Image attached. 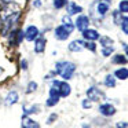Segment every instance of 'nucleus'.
Returning <instances> with one entry per match:
<instances>
[{
    "label": "nucleus",
    "mask_w": 128,
    "mask_h": 128,
    "mask_svg": "<svg viewBox=\"0 0 128 128\" xmlns=\"http://www.w3.org/2000/svg\"><path fill=\"white\" fill-rule=\"evenodd\" d=\"M74 70H76V65L72 64V62H58L56 64V73L65 80L72 78Z\"/></svg>",
    "instance_id": "obj_1"
},
{
    "label": "nucleus",
    "mask_w": 128,
    "mask_h": 128,
    "mask_svg": "<svg viewBox=\"0 0 128 128\" xmlns=\"http://www.w3.org/2000/svg\"><path fill=\"white\" fill-rule=\"evenodd\" d=\"M72 32H73L72 28L62 25V26H59V28L55 29V36H56V39H59V40H66L68 37L70 36Z\"/></svg>",
    "instance_id": "obj_2"
},
{
    "label": "nucleus",
    "mask_w": 128,
    "mask_h": 128,
    "mask_svg": "<svg viewBox=\"0 0 128 128\" xmlns=\"http://www.w3.org/2000/svg\"><path fill=\"white\" fill-rule=\"evenodd\" d=\"M52 86H55L56 88H58V91H59V95L61 96H69L70 95V86L68 83H65V81H54V84Z\"/></svg>",
    "instance_id": "obj_3"
},
{
    "label": "nucleus",
    "mask_w": 128,
    "mask_h": 128,
    "mask_svg": "<svg viewBox=\"0 0 128 128\" xmlns=\"http://www.w3.org/2000/svg\"><path fill=\"white\" fill-rule=\"evenodd\" d=\"M109 6H110V0H98L96 3H95L98 15H99V17H103V15L108 12Z\"/></svg>",
    "instance_id": "obj_4"
},
{
    "label": "nucleus",
    "mask_w": 128,
    "mask_h": 128,
    "mask_svg": "<svg viewBox=\"0 0 128 128\" xmlns=\"http://www.w3.org/2000/svg\"><path fill=\"white\" fill-rule=\"evenodd\" d=\"M87 96H88L91 100L96 102V100H99V99H103V98H105V95H103V92H100L98 88H95V87H91V88L87 91Z\"/></svg>",
    "instance_id": "obj_5"
},
{
    "label": "nucleus",
    "mask_w": 128,
    "mask_h": 128,
    "mask_svg": "<svg viewBox=\"0 0 128 128\" xmlns=\"http://www.w3.org/2000/svg\"><path fill=\"white\" fill-rule=\"evenodd\" d=\"M88 25H90V20L88 17H86V15H81V17L77 18V21H76V26H77L78 30H86V29H88Z\"/></svg>",
    "instance_id": "obj_6"
},
{
    "label": "nucleus",
    "mask_w": 128,
    "mask_h": 128,
    "mask_svg": "<svg viewBox=\"0 0 128 128\" xmlns=\"http://www.w3.org/2000/svg\"><path fill=\"white\" fill-rule=\"evenodd\" d=\"M37 36H39V29H37L36 26H29V28L26 29L25 37H26V40H28V42H32V40H34Z\"/></svg>",
    "instance_id": "obj_7"
},
{
    "label": "nucleus",
    "mask_w": 128,
    "mask_h": 128,
    "mask_svg": "<svg viewBox=\"0 0 128 128\" xmlns=\"http://www.w3.org/2000/svg\"><path fill=\"white\" fill-rule=\"evenodd\" d=\"M99 112L103 114V116H113L114 113H116V109H114L113 105H109V103H105V105H102L99 108Z\"/></svg>",
    "instance_id": "obj_8"
},
{
    "label": "nucleus",
    "mask_w": 128,
    "mask_h": 128,
    "mask_svg": "<svg viewBox=\"0 0 128 128\" xmlns=\"http://www.w3.org/2000/svg\"><path fill=\"white\" fill-rule=\"evenodd\" d=\"M22 37H24V32L22 30H14L10 36V43L12 44H20L22 42Z\"/></svg>",
    "instance_id": "obj_9"
},
{
    "label": "nucleus",
    "mask_w": 128,
    "mask_h": 128,
    "mask_svg": "<svg viewBox=\"0 0 128 128\" xmlns=\"http://www.w3.org/2000/svg\"><path fill=\"white\" fill-rule=\"evenodd\" d=\"M83 36H84V39L91 40V42L99 39V33L96 30H94V29H86V30H83Z\"/></svg>",
    "instance_id": "obj_10"
},
{
    "label": "nucleus",
    "mask_w": 128,
    "mask_h": 128,
    "mask_svg": "<svg viewBox=\"0 0 128 128\" xmlns=\"http://www.w3.org/2000/svg\"><path fill=\"white\" fill-rule=\"evenodd\" d=\"M22 128H40V125L37 124L34 120L29 118V117H24V120H22Z\"/></svg>",
    "instance_id": "obj_11"
},
{
    "label": "nucleus",
    "mask_w": 128,
    "mask_h": 128,
    "mask_svg": "<svg viewBox=\"0 0 128 128\" xmlns=\"http://www.w3.org/2000/svg\"><path fill=\"white\" fill-rule=\"evenodd\" d=\"M84 48V42H81V40H74V42H72L69 44V50L70 51H81Z\"/></svg>",
    "instance_id": "obj_12"
},
{
    "label": "nucleus",
    "mask_w": 128,
    "mask_h": 128,
    "mask_svg": "<svg viewBox=\"0 0 128 128\" xmlns=\"http://www.w3.org/2000/svg\"><path fill=\"white\" fill-rule=\"evenodd\" d=\"M44 48H46V39H39L36 42V44H34V51H36V52H43V51H44Z\"/></svg>",
    "instance_id": "obj_13"
},
{
    "label": "nucleus",
    "mask_w": 128,
    "mask_h": 128,
    "mask_svg": "<svg viewBox=\"0 0 128 128\" xmlns=\"http://www.w3.org/2000/svg\"><path fill=\"white\" fill-rule=\"evenodd\" d=\"M68 11H69L70 15H73V14H80V12L83 11V8H81L80 6H77V4H74V3H70L69 7H68Z\"/></svg>",
    "instance_id": "obj_14"
},
{
    "label": "nucleus",
    "mask_w": 128,
    "mask_h": 128,
    "mask_svg": "<svg viewBox=\"0 0 128 128\" xmlns=\"http://www.w3.org/2000/svg\"><path fill=\"white\" fill-rule=\"evenodd\" d=\"M114 76H116L117 78H120V80H125V78H128V69H125V68H122V69H118V70H116V73H114Z\"/></svg>",
    "instance_id": "obj_15"
},
{
    "label": "nucleus",
    "mask_w": 128,
    "mask_h": 128,
    "mask_svg": "<svg viewBox=\"0 0 128 128\" xmlns=\"http://www.w3.org/2000/svg\"><path fill=\"white\" fill-rule=\"evenodd\" d=\"M6 102H7V105H14L15 102H18V94L15 91H11L8 94V96H7Z\"/></svg>",
    "instance_id": "obj_16"
},
{
    "label": "nucleus",
    "mask_w": 128,
    "mask_h": 128,
    "mask_svg": "<svg viewBox=\"0 0 128 128\" xmlns=\"http://www.w3.org/2000/svg\"><path fill=\"white\" fill-rule=\"evenodd\" d=\"M100 44H102V47H113V42L109 37H102L100 39Z\"/></svg>",
    "instance_id": "obj_17"
},
{
    "label": "nucleus",
    "mask_w": 128,
    "mask_h": 128,
    "mask_svg": "<svg viewBox=\"0 0 128 128\" xmlns=\"http://www.w3.org/2000/svg\"><path fill=\"white\" fill-rule=\"evenodd\" d=\"M105 84H106L108 87H114V86H116V80H114V77H113L112 74H109V76H106Z\"/></svg>",
    "instance_id": "obj_18"
},
{
    "label": "nucleus",
    "mask_w": 128,
    "mask_h": 128,
    "mask_svg": "<svg viewBox=\"0 0 128 128\" xmlns=\"http://www.w3.org/2000/svg\"><path fill=\"white\" fill-rule=\"evenodd\" d=\"M66 3H68V0H54V6H55V8H62Z\"/></svg>",
    "instance_id": "obj_19"
},
{
    "label": "nucleus",
    "mask_w": 128,
    "mask_h": 128,
    "mask_svg": "<svg viewBox=\"0 0 128 128\" xmlns=\"http://www.w3.org/2000/svg\"><path fill=\"white\" fill-rule=\"evenodd\" d=\"M120 11L121 12H128V0H124L120 3Z\"/></svg>",
    "instance_id": "obj_20"
},
{
    "label": "nucleus",
    "mask_w": 128,
    "mask_h": 128,
    "mask_svg": "<svg viewBox=\"0 0 128 128\" xmlns=\"http://www.w3.org/2000/svg\"><path fill=\"white\" fill-rule=\"evenodd\" d=\"M121 28H122V32L128 34V18H122V21H121Z\"/></svg>",
    "instance_id": "obj_21"
},
{
    "label": "nucleus",
    "mask_w": 128,
    "mask_h": 128,
    "mask_svg": "<svg viewBox=\"0 0 128 128\" xmlns=\"http://www.w3.org/2000/svg\"><path fill=\"white\" fill-rule=\"evenodd\" d=\"M62 22H64V24H62V25H65V26H69V28H74V25H73V24H72V21H70V18L69 17H64V20H62Z\"/></svg>",
    "instance_id": "obj_22"
},
{
    "label": "nucleus",
    "mask_w": 128,
    "mask_h": 128,
    "mask_svg": "<svg viewBox=\"0 0 128 128\" xmlns=\"http://www.w3.org/2000/svg\"><path fill=\"white\" fill-rule=\"evenodd\" d=\"M58 100H59V98H56V96H50V99L47 100V106H54V105H56V103H58Z\"/></svg>",
    "instance_id": "obj_23"
},
{
    "label": "nucleus",
    "mask_w": 128,
    "mask_h": 128,
    "mask_svg": "<svg viewBox=\"0 0 128 128\" xmlns=\"http://www.w3.org/2000/svg\"><path fill=\"white\" fill-rule=\"evenodd\" d=\"M114 62H116V64H122L124 65L125 62H127V59H125L122 55H117V56H114Z\"/></svg>",
    "instance_id": "obj_24"
},
{
    "label": "nucleus",
    "mask_w": 128,
    "mask_h": 128,
    "mask_svg": "<svg viewBox=\"0 0 128 128\" xmlns=\"http://www.w3.org/2000/svg\"><path fill=\"white\" fill-rule=\"evenodd\" d=\"M102 52H103V55H105V56H109L112 52H113V47H103Z\"/></svg>",
    "instance_id": "obj_25"
},
{
    "label": "nucleus",
    "mask_w": 128,
    "mask_h": 128,
    "mask_svg": "<svg viewBox=\"0 0 128 128\" xmlns=\"http://www.w3.org/2000/svg\"><path fill=\"white\" fill-rule=\"evenodd\" d=\"M84 48H88V50H91V51H95V44L94 43H84Z\"/></svg>",
    "instance_id": "obj_26"
},
{
    "label": "nucleus",
    "mask_w": 128,
    "mask_h": 128,
    "mask_svg": "<svg viewBox=\"0 0 128 128\" xmlns=\"http://www.w3.org/2000/svg\"><path fill=\"white\" fill-rule=\"evenodd\" d=\"M36 88H37V84L36 83H30V84H29V87H28V92H33Z\"/></svg>",
    "instance_id": "obj_27"
},
{
    "label": "nucleus",
    "mask_w": 128,
    "mask_h": 128,
    "mask_svg": "<svg viewBox=\"0 0 128 128\" xmlns=\"http://www.w3.org/2000/svg\"><path fill=\"white\" fill-rule=\"evenodd\" d=\"M117 128H128V124L127 122H118V124H117Z\"/></svg>",
    "instance_id": "obj_28"
},
{
    "label": "nucleus",
    "mask_w": 128,
    "mask_h": 128,
    "mask_svg": "<svg viewBox=\"0 0 128 128\" xmlns=\"http://www.w3.org/2000/svg\"><path fill=\"white\" fill-rule=\"evenodd\" d=\"M83 106H84V108H90L91 105L88 103V100H84V102H83Z\"/></svg>",
    "instance_id": "obj_29"
},
{
    "label": "nucleus",
    "mask_w": 128,
    "mask_h": 128,
    "mask_svg": "<svg viewBox=\"0 0 128 128\" xmlns=\"http://www.w3.org/2000/svg\"><path fill=\"white\" fill-rule=\"evenodd\" d=\"M56 118V116H55V114H54V116H51L50 117V120H48V122H51V121H52V120H55Z\"/></svg>",
    "instance_id": "obj_30"
},
{
    "label": "nucleus",
    "mask_w": 128,
    "mask_h": 128,
    "mask_svg": "<svg viewBox=\"0 0 128 128\" xmlns=\"http://www.w3.org/2000/svg\"><path fill=\"white\" fill-rule=\"evenodd\" d=\"M125 54H127V55H128V46H127V47H125Z\"/></svg>",
    "instance_id": "obj_31"
},
{
    "label": "nucleus",
    "mask_w": 128,
    "mask_h": 128,
    "mask_svg": "<svg viewBox=\"0 0 128 128\" xmlns=\"http://www.w3.org/2000/svg\"><path fill=\"white\" fill-rule=\"evenodd\" d=\"M6 2H8V0H6Z\"/></svg>",
    "instance_id": "obj_32"
}]
</instances>
